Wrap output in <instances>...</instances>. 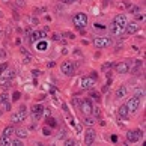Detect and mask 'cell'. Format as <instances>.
<instances>
[{"label": "cell", "mask_w": 146, "mask_h": 146, "mask_svg": "<svg viewBox=\"0 0 146 146\" xmlns=\"http://www.w3.org/2000/svg\"><path fill=\"white\" fill-rule=\"evenodd\" d=\"M6 68H8V65H6V63L0 65V72H3V71H5V69H6Z\"/></svg>", "instance_id": "cell-32"}, {"label": "cell", "mask_w": 146, "mask_h": 146, "mask_svg": "<svg viewBox=\"0 0 146 146\" xmlns=\"http://www.w3.org/2000/svg\"><path fill=\"white\" fill-rule=\"evenodd\" d=\"M44 115V107L41 104H35L32 107V117H33V121H39Z\"/></svg>", "instance_id": "cell-7"}, {"label": "cell", "mask_w": 146, "mask_h": 146, "mask_svg": "<svg viewBox=\"0 0 146 146\" xmlns=\"http://www.w3.org/2000/svg\"><path fill=\"white\" fill-rule=\"evenodd\" d=\"M9 101V95L8 94H2L0 95V104H5V102Z\"/></svg>", "instance_id": "cell-22"}, {"label": "cell", "mask_w": 146, "mask_h": 146, "mask_svg": "<svg viewBox=\"0 0 146 146\" xmlns=\"http://www.w3.org/2000/svg\"><path fill=\"white\" fill-rule=\"evenodd\" d=\"M62 3H65V5H72V3H75L77 0H60Z\"/></svg>", "instance_id": "cell-27"}, {"label": "cell", "mask_w": 146, "mask_h": 146, "mask_svg": "<svg viewBox=\"0 0 146 146\" xmlns=\"http://www.w3.org/2000/svg\"><path fill=\"white\" fill-rule=\"evenodd\" d=\"M140 137H142V131H129L127 134V139L128 142H137V140H140Z\"/></svg>", "instance_id": "cell-11"}, {"label": "cell", "mask_w": 146, "mask_h": 146, "mask_svg": "<svg viewBox=\"0 0 146 146\" xmlns=\"http://www.w3.org/2000/svg\"><path fill=\"white\" fill-rule=\"evenodd\" d=\"M45 47H47V44H45V42H38V50L44 51V50H45Z\"/></svg>", "instance_id": "cell-24"}, {"label": "cell", "mask_w": 146, "mask_h": 146, "mask_svg": "<svg viewBox=\"0 0 146 146\" xmlns=\"http://www.w3.org/2000/svg\"><path fill=\"white\" fill-rule=\"evenodd\" d=\"M117 115L119 117H122V119H127L129 116V110L127 109V106H121L119 107V110H117Z\"/></svg>", "instance_id": "cell-16"}, {"label": "cell", "mask_w": 146, "mask_h": 146, "mask_svg": "<svg viewBox=\"0 0 146 146\" xmlns=\"http://www.w3.org/2000/svg\"><path fill=\"white\" fill-rule=\"evenodd\" d=\"M20 96H21V95L18 94V92H15L14 96H12V100H14V101H18V100H20Z\"/></svg>", "instance_id": "cell-29"}, {"label": "cell", "mask_w": 146, "mask_h": 146, "mask_svg": "<svg viewBox=\"0 0 146 146\" xmlns=\"http://www.w3.org/2000/svg\"><path fill=\"white\" fill-rule=\"evenodd\" d=\"M116 72L119 74H127L129 72V63L128 62H121L116 65Z\"/></svg>", "instance_id": "cell-10"}, {"label": "cell", "mask_w": 146, "mask_h": 146, "mask_svg": "<svg viewBox=\"0 0 146 146\" xmlns=\"http://www.w3.org/2000/svg\"><path fill=\"white\" fill-rule=\"evenodd\" d=\"M53 39H54V41H59V39H60V35H54V36H53Z\"/></svg>", "instance_id": "cell-35"}, {"label": "cell", "mask_w": 146, "mask_h": 146, "mask_svg": "<svg viewBox=\"0 0 146 146\" xmlns=\"http://www.w3.org/2000/svg\"><path fill=\"white\" fill-rule=\"evenodd\" d=\"M17 6L23 8V6H24V0H17Z\"/></svg>", "instance_id": "cell-31"}, {"label": "cell", "mask_w": 146, "mask_h": 146, "mask_svg": "<svg viewBox=\"0 0 146 146\" xmlns=\"http://www.w3.org/2000/svg\"><path fill=\"white\" fill-rule=\"evenodd\" d=\"M60 69H62V72H63L65 75H68V77L75 72V66H74V63H72L71 60H65V62L60 65Z\"/></svg>", "instance_id": "cell-4"}, {"label": "cell", "mask_w": 146, "mask_h": 146, "mask_svg": "<svg viewBox=\"0 0 146 146\" xmlns=\"http://www.w3.org/2000/svg\"><path fill=\"white\" fill-rule=\"evenodd\" d=\"M94 45H95L96 48H106V47L111 45V39H110V38H107V36H104V38H96V39H94Z\"/></svg>", "instance_id": "cell-5"}, {"label": "cell", "mask_w": 146, "mask_h": 146, "mask_svg": "<svg viewBox=\"0 0 146 146\" xmlns=\"http://www.w3.org/2000/svg\"><path fill=\"white\" fill-rule=\"evenodd\" d=\"M127 109L129 110V113H134V111H137V109L140 107V98L139 96H131V98H129L128 101H127Z\"/></svg>", "instance_id": "cell-3"}, {"label": "cell", "mask_w": 146, "mask_h": 146, "mask_svg": "<svg viewBox=\"0 0 146 146\" xmlns=\"http://www.w3.org/2000/svg\"><path fill=\"white\" fill-rule=\"evenodd\" d=\"M72 23H74L75 27H78V29H84V26L88 24V15L83 14V12L75 14L74 17H72Z\"/></svg>", "instance_id": "cell-2"}, {"label": "cell", "mask_w": 146, "mask_h": 146, "mask_svg": "<svg viewBox=\"0 0 146 146\" xmlns=\"http://www.w3.org/2000/svg\"><path fill=\"white\" fill-rule=\"evenodd\" d=\"M113 23L117 24L119 27H122V29H123V27L127 26L128 20H127V17H125L123 14H119V15H116V17H115V20H113Z\"/></svg>", "instance_id": "cell-9"}, {"label": "cell", "mask_w": 146, "mask_h": 146, "mask_svg": "<svg viewBox=\"0 0 146 146\" xmlns=\"http://www.w3.org/2000/svg\"><path fill=\"white\" fill-rule=\"evenodd\" d=\"M123 29H125V32H127L128 35H133V33H136V32L139 30V26H137L136 23H131V24L127 23V26H125Z\"/></svg>", "instance_id": "cell-14"}, {"label": "cell", "mask_w": 146, "mask_h": 146, "mask_svg": "<svg viewBox=\"0 0 146 146\" xmlns=\"http://www.w3.org/2000/svg\"><path fill=\"white\" fill-rule=\"evenodd\" d=\"M90 96H92V98H94V100L100 101V94H98V92H92V94H90Z\"/></svg>", "instance_id": "cell-26"}, {"label": "cell", "mask_w": 146, "mask_h": 146, "mask_svg": "<svg viewBox=\"0 0 146 146\" xmlns=\"http://www.w3.org/2000/svg\"><path fill=\"white\" fill-rule=\"evenodd\" d=\"M109 68H111V63H106V65H102V69H104V71H106V69H109Z\"/></svg>", "instance_id": "cell-33"}, {"label": "cell", "mask_w": 146, "mask_h": 146, "mask_svg": "<svg viewBox=\"0 0 146 146\" xmlns=\"http://www.w3.org/2000/svg\"><path fill=\"white\" fill-rule=\"evenodd\" d=\"M92 109H94V106H92V102L89 100H83L80 102V110H82L83 115H86V116L92 115Z\"/></svg>", "instance_id": "cell-6"}, {"label": "cell", "mask_w": 146, "mask_h": 146, "mask_svg": "<svg viewBox=\"0 0 146 146\" xmlns=\"http://www.w3.org/2000/svg\"><path fill=\"white\" fill-rule=\"evenodd\" d=\"M127 94H128V88H127V86H121V88L116 90V98L122 100V98H125V96H127Z\"/></svg>", "instance_id": "cell-15"}, {"label": "cell", "mask_w": 146, "mask_h": 146, "mask_svg": "<svg viewBox=\"0 0 146 146\" xmlns=\"http://www.w3.org/2000/svg\"><path fill=\"white\" fill-rule=\"evenodd\" d=\"M80 86H82V89L89 90V89H92L95 86V78H92V77H83L82 82H80Z\"/></svg>", "instance_id": "cell-8"}, {"label": "cell", "mask_w": 146, "mask_h": 146, "mask_svg": "<svg viewBox=\"0 0 146 146\" xmlns=\"http://www.w3.org/2000/svg\"><path fill=\"white\" fill-rule=\"evenodd\" d=\"M5 2H8V0H5Z\"/></svg>", "instance_id": "cell-36"}, {"label": "cell", "mask_w": 146, "mask_h": 146, "mask_svg": "<svg viewBox=\"0 0 146 146\" xmlns=\"http://www.w3.org/2000/svg\"><path fill=\"white\" fill-rule=\"evenodd\" d=\"M11 142H12V137H8V136H3L2 134V137H0V145H11Z\"/></svg>", "instance_id": "cell-19"}, {"label": "cell", "mask_w": 146, "mask_h": 146, "mask_svg": "<svg viewBox=\"0 0 146 146\" xmlns=\"http://www.w3.org/2000/svg\"><path fill=\"white\" fill-rule=\"evenodd\" d=\"M110 32H111V33L115 35V36H119V35H122V32H123V29H122V27H119L117 24H115V23H111V24H110Z\"/></svg>", "instance_id": "cell-17"}, {"label": "cell", "mask_w": 146, "mask_h": 146, "mask_svg": "<svg viewBox=\"0 0 146 146\" xmlns=\"http://www.w3.org/2000/svg\"><path fill=\"white\" fill-rule=\"evenodd\" d=\"M44 36H45L44 32H32V35H30V42H32V44H35V42L44 39Z\"/></svg>", "instance_id": "cell-13"}, {"label": "cell", "mask_w": 146, "mask_h": 146, "mask_svg": "<svg viewBox=\"0 0 146 146\" xmlns=\"http://www.w3.org/2000/svg\"><path fill=\"white\" fill-rule=\"evenodd\" d=\"M42 134H44V136H51V131L48 128H44L42 129Z\"/></svg>", "instance_id": "cell-28"}, {"label": "cell", "mask_w": 146, "mask_h": 146, "mask_svg": "<svg viewBox=\"0 0 146 146\" xmlns=\"http://www.w3.org/2000/svg\"><path fill=\"white\" fill-rule=\"evenodd\" d=\"M14 134H17V137H20V139H21V137H26V136H27V131H26L24 128H17Z\"/></svg>", "instance_id": "cell-20"}, {"label": "cell", "mask_w": 146, "mask_h": 146, "mask_svg": "<svg viewBox=\"0 0 146 146\" xmlns=\"http://www.w3.org/2000/svg\"><path fill=\"white\" fill-rule=\"evenodd\" d=\"M48 123H50L51 127H56V122H54V119H53V117H50V119H48Z\"/></svg>", "instance_id": "cell-30"}, {"label": "cell", "mask_w": 146, "mask_h": 146, "mask_svg": "<svg viewBox=\"0 0 146 146\" xmlns=\"http://www.w3.org/2000/svg\"><path fill=\"white\" fill-rule=\"evenodd\" d=\"M11 83L9 78H0V86H8Z\"/></svg>", "instance_id": "cell-23"}, {"label": "cell", "mask_w": 146, "mask_h": 146, "mask_svg": "<svg viewBox=\"0 0 146 146\" xmlns=\"http://www.w3.org/2000/svg\"><path fill=\"white\" fill-rule=\"evenodd\" d=\"M26 113H27V109H26V106H21L20 110L17 113H14L12 116H11V123H14V125H17V123H21L26 119Z\"/></svg>", "instance_id": "cell-1"}, {"label": "cell", "mask_w": 146, "mask_h": 146, "mask_svg": "<svg viewBox=\"0 0 146 146\" xmlns=\"http://www.w3.org/2000/svg\"><path fill=\"white\" fill-rule=\"evenodd\" d=\"M94 142H95V131L94 129H88V131H86V136H84V143L92 145Z\"/></svg>", "instance_id": "cell-12"}, {"label": "cell", "mask_w": 146, "mask_h": 146, "mask_svg": "<svg viewBox=\"0 0 146 146\" xmlns=\"http://www.w3.org/2000/svg\"><path fill=\"white\" fill-rule=\"evenodd\" d=\"M11 145H14V146H20V145H23V142H21V140H18V139H12Z\"/></svg>", "instance_id": "cell-25"}, {"label": "cell", "mask_w": 146, "mask_h": 146, "mask_svg": "<svg viewBox=\"0 0 146 146\" xmlns=\"http://www.w3.org/2000/svg\"><path fill=\"white\" fill-rule=\"evenodd\" d=\"M21 53H23V54H24V62H26V63H29V62L32 60V57H30V54H29V53L26 51V50H23V48H21Z\"/></svg>", "instance_id": "cell-21"}, {"label": "cell", "mask_w": 146, "mask_h": 146, "mask_svg": "<svg viewBox=\"0 0 146 146\" xmlns=\"http://www.w3.org/2000/svg\"><path fill=\"white\" fill-rule=\"evenodd\" d=\"M15 133V128L11 125V127H6L3 129V136H8V137H12V134Z\"/></svg>", "instance_id": "cell-18"}, {"label": "cell", "mask_w": 146, "mask_h": 146, "mask_svg": "<svg viewBox=\"0 0 146 146\" xmlns=\"http://www.w3.org/2000/svg\"><path fill=\"white\" fill-rule=\"evenodd\" d=\"M84 122H86V123H89V125H90V123H94V119H90V117H88V119H86Z\"/></svg>", "instance_id": "cell-34"}]
</instances>
